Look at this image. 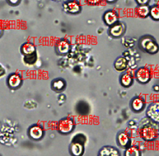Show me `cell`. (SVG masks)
I'll list each match as a JSON object with an SVG mask.
<instances>
[{
    "instance_id": "1",
    "label": "cell",
    "mask_w": 159,
    "mask_h": 156,
    "mask_svg": "<svg viewBox=\"0 0 159 156\" xmlns=\"http://www.w3.org/2000/svg\"><path fill=\"white\" fill-rule=\"evenodd\" d=\"M139 136L145 141H153L157 140L159 136V129L156 123L146 124L139 129Z\"/></svg>"
},
{
    "instance_id": "2",
    "label": "cell",
    "mask_w": 159,
    "mask_h": 156,
    "mask_svg": "<svg viewBox=\"0 0 159 156\" xmlns=\"http://www.w3.org/2000/svg\"><path fill=\"white\" fill-rule=\"evenodd\" d=\"M139 48L143 52L148 54H156L159 51V45L157 41L151 35H143L139 39Z\"/></svg>"
},
{
    "instance_id": "3",
    "label": "cell",
    "mask_w": 159,
    "mask_h": 156,
    "mask_svg": "<svg viewBox=\"0 0 159 156\" xmlns=\"http://www.w3.org/2000/svg\"><path fill=\"white\" fill-rule=\"evenodd\" d=\"M75 120L72 117H65L61 119L58 121L57 125V131L59 132L60 133L64 134V135H67L70 133L73 130L75 129Z\"/></svg>"
},
{
    "instance_id": "4",
    "label": "cell",
    "mask_w": 159,
    "mask_h": 156,
    "mask_svg": "<svg viewBox=\"0 0 159 156\" xmlns=\"http://www.w3.org/2000/svg\"><path fill=\"white\" fill-rule=\"evenodd\" d=\"M152 77V74L149 69L145 66H142L137 69L134 72V78L141 84H148Z\"/></svg>"
},
{
    "instance_id": "5",
    "label": "cell",
    "mask_w": 159,
    "mask_h": 156,
    "mask_svg": "<svg viewBox=\"0 0 159 156\" xmlns=\"http://www.w3.org/2000/svg\"><path fill=\"white\" fill-rule=\"evenodd\" d=\"M63 11L68 14H78L81 11V5L78 0H66L64 2Z\"/></svg>"
},
{
    "instance_id": "6",
    "label": "cell",
    "mask_w": 159,
    "mask_h": 156,
    "mask_svg": "<svg viewBox=\"0 0 159 156\" xmlns=\"http://www.w3.org/2000/svg\"><path fill=\"white\" fill-rule=\"evenodd\" d=\"M146 115L152 122L159 124V102H152L146 110Z\"/></svg>"
},
{
    "instance_id": "7",
    "label": "cell",
    "mask_w": 159,
    "mask_h": 156,
    "mask_svg": "<svg viewBox=\"0 0 159 156\" xmlns=\"http://www.w3.org/2000/svg\"><path fill=\"white\" fill-rule=\"evenodd\" d=\"M70 42L67 39H61L57 40L55 45V50L57 54L61 55V56H65L68 54L70 51Z\"/></svg>"
},
{
    "instance_id": "8",
    "label": "cell",
    "mask_w": 159,
    "mask_h": 156,
    "mask_svg": "<svg viewBox=\"0 0 159 156\" xmlns=\"http://www.w3.org/2000/svg\"><path fill=\"white\" fill-rule=\"evenodd\" d=\"M116 142L119 146L126 149L131 144V136L126 131L120 132L116 136Z\"/></svg>"
},
{
    "instance_id": "9",
    "label": "cell",
    "mask_w": 159,
    "mask_h": 156,
    "mask_svg": "<svg viewBox=\"0 0 159 156\" xmlns=\"http://www.w3.org/2000/svg\"><path fill=\"white\" fill-rule=\"evenodd\" d=\"M28 134L33 140L39 141L44 136V130L40 124H34L30 127L28 130Z\"/></svg>"
},
{
    "instance_id": "10",
    "label": "cell",
    "mask_w": 159,
    "mask_h": 156,
    "mask_svg": "<svg viewBox=\"0 0 159 156\" xmlns=\"http://www.w3.org/2000/svg\"><path fill=\"white\" fill-rule=\"evenodd\" d=\"M125 29H126V26H125V23L118 21L116 24H114L113 25L110 26L108 33L113 38H119L125 34Z\"/></svg>"
},
{
    "instance_id": "11",
    "label": "cell",
    "mask_w": 159,
    "mask_h": 156,
    "mask_svg": "<svg viewBox=\"0 0 159 156\" xmlns=\"http://www.w3.org/2000/svg\"><path fill=\"white\" fill-rule=\"evenodd\" d=\"M146 106L145 99L142 97H134L130 102V108L134 113H140L144 110Z\"/></svg>"
},
{
    "instance_id": "12",
    "label": "cell",
    "mask_w": 159,
    "mask_h": 156,
    "mask_svg": "<svg viewBox=\"0 0 159 156\" xmlns=\"http://www.w3.org/2000/svg\"><path fill=\"white\" fill-rule=\"evenodd\" d=\"M103 21L107 26H111L119 21V14L114 10L106 11L103 15Z\"/></svg>"
},
{
    "instance_id": "13",
    "label": "cell",
    "mask_w": 159,
    "mask_h": 156,
    "mask_svg": "<svg viewBox=\"0 0 159 156\" xmlns=\"http://www.w3.org/2000/svg\"><path fill=\"white\" fill-rule=\"evenodd\" d=\"M134 75L131 70H127L121 74L120 77V84L124 88H129L134 83Z\"/></svg>"
},
{
    "instance_id": "14",
    "label": "cell",
    "mask_w": 159,
    "mask_h": 156,
    "mask_svg": "<svg viewBox=\"0 0 159 156\" xmlns=\"http://www.w3.org/2000/svg\"><path fill=\"white\" fill-rule=\"evenodd\" d=\"M22 84V78L18 73H13L9 75L7 79V84L12 89L18 88Z\"/></svg>"
},
{
    "instance_id": "15",
    "label": "cell",
    "mask_w": 159,
    "mask_h": 156,
    "mask_svg": "<svg viewBox=\"0 0 159 156\" xmlns=\"http://www.w3.org/2000/svg\"><path fill=\"white\" fill-rule=\"evenodd\" d=\"M51 88L52 90L57 93H61L66 89V83L63 79L57 78V79H53L51 83Z\"/></svg>"
},
{
    "instance_id": "16",
    "label": "cell",
    "mask_w": 159,
    "mask_h": 156,
    "mask_svg": "<svg viewBox=\"0 0 159 156\" xmlns=\"http://www.w3.org/2000/svg\"><path fill=\"white\" fill-rule=\"evenodd\" d=\"M120 154V153L118 149L110 145L103 146L98 152V155L100 156H119Z\"/></svg>"
},
{
    "instance_id": "17",
    "label": "cell",
    "mask_w": 159,
    "mask_h": 156,
    "mask_svg": "<svg viewBox=\"0 0 159 156\" xmlns=\"http://www.w3.org/2000/svg\"><path fill=\"white\" fill-rule=\"evenodd\" d=\"M128 64H129V61L126 57H125L124 56L119 57L118 58L116 59V61H114V68L117 71L124 72L127 69Z\"/></svg>"
},
{
    "instance_id": "18",
    "label": "cell",
    "mask_w": 159,
    "mask_h": 156,
    "mask_svg": "<svg viewBox=\"0 0 159 156\" xmlns=\"http://www.w3.org/2000/svg\"><path fill=\"white\" fill-rule=\"evenodd\" d=\"M84 145L79 142H71L70 145V154L75 156H80L84 154Z\"/></svg>"
},
{
    "instance_id": "19",
    "label": "cell",
    "mask_w": 159,
    "mask_h": 156,
    "mask_svg": "<svg viewBox=\"0 0 159 156\" xmlns=\"http://www.w3.org/2000/svg\"><path fill=\"white\" fill-rule=\"evenodd\" d=\"M90 111L89 105L84 101H80L76 105V112L80 115H87Z\"/></svg>"
},
{
    "instance_id": "20",
    "label": "cell",
    "mask_w": 159,
    "mask_h": 156,
    "mask_svg": "<svg viewBox=\"0 0 159 156\" xmlns=\"http://www.w3.org/2000/svg\"><path fill=\"white\" fill-rule=\"evenodd\" d=\"M20 52L22 53L23 56H25V55H30L32 53H34L36 52V48L34 46V43H25L21 46L20 48Z\"/></svg>"
},
{
    "instance_id": "21",
    "label": "cell",
    "mask_w": 159,
    "mask_h": 156,
    "mask_svg": "<svg viewBox=\"0 0 159 156\" xmlns=\"http://www.w3.org/2000/svg\"><path fill=\"white\" fill-rule=\"evenodd\" d=\"M150 7L148 5H139L135 9V13L141 18H146L149 16Z\"/></svg>"
},
{
    "instance_id": "22",
    "label": "cell",
    "mask_w": 159,
    "mask_h": 156,
    "mask_svg": "<svg viewBox=\"0 0 159 156\" xmlns=\"http://www.w3.org/2000/svg\"><path fill=\"white\" fill-rule=\"evenodd\" d=\"M125 156H139L141 155L140 150L137 146L134 145H129L128 148L125 149Z\"/></svg>"
},
{
    "instance_id": "23",
    "label": "cell",
    "mask_w": 159,
    "mask_h": 156,
    "mask_svg": "<svg viewBox=\"0 0 159 156\" xmlns=\"http://www.w3.org/2000/svg\"><path fill=\"white\" fill-rule=\"evenodd\" d=\"M37 60H38L37 52H34V53H32V54L25 55V56H24V62H25L26 65H29V66L34 65V64L37 61Z\"/></svg>"
},
{
    "instance_id": "24",
    "label": "cell",
    "mask_w": 159,
    "mask_h": 156,
    "mask_svg": "<svg viewBox=\"0 0 159 156\" xmlns=\"http://www.w3.org/2000/svg\"><path fill=\"white\" fill-rule=\"evenodd\" d=\"M149 16L153 20H159V6L155 5L150 7Z\"/></svg>"
},
{
    "instance_id": "25",
    "label": "cell",
    "mask_w": 159,
    "mask_h": 156,
    "mask_svg": "<svg viewBox=\"0 0 159 156\" xmlns=\"http://www.w3.org/2000/svg\"><path fill=\"white\" fill-rule=\"evenodd\" d=\"M71 142H79L84 145L85 142H86V136L83 133H78L75 136H74Z\"/></svg>"
},
{
    "instance_id": "26",
    "label": "cell",
    "mask_w": 159,
    "mask_h": 156,
    "mask_svg": "<svg viewBox=\"0 0 159 156\" xmlns=\"http://www.w3.org/2000/svg\"><path fill=\"white\" fill-rule=\"evenodd\" d=\"M84 1L87 4L91 5V6H95V5L100 4L104 0H84Z\"/></svg>"
},
{
    "instance_id": "27",
    "label": "cell",
    "mask_w": 159,
    "mask_h": 156,
    "mask_svg": "<svg viewBox=\"0 0 159 156\" xmlns=\"http://www.w3.org/2000/svg\"><path fill=\"white\" fill-rule=\"evenodd\" d=\"M135 1L139 5H147L150 0H135Z\"/></svg>"
},
{
    "instance_id": "28",
    "label": "cell",
    "mask_w": 159,
    "mask_h": 156,
    "mask_svg": "<svg viewBox=\"0 0 159 156\" xmlns=\"http://www.w3.org/2000/svg\"><path fill=\"white\" fill-rule=\"evenodd\" d=\"M8 2L12 5H16L20 2V0H8Z\"/></svg>"
},
{
    "instance_id": "29",
    "label": "cell",
    "mask_w": 159,
    "mask_h": 156,
    "mask_svg": "<svg viewBox=\"0 0 159 156\" xmlns=\"http://www.w3.org/2000/svg\"><path fill=\"white\" fill-rule=\"evenodd\" d=\"M105 1L108 3H113V2H116V0H105Z\"/></svg>"
},
{
    "instance_id": "30",
    "label": "cell",
    "mask_w": 159,
    "mask_h": 156,
    "mask_svg": "<svg viewBox=\"0 0 159 156\" xmlns=\"http://www.w3.org/2000/svg\"><path fill=\"white\" fill-rule=\"evenodd\" d=\"M153 90L158 92V91H159V86H158V85H155V86L153 87Z\"/></svg>"
},
{
    "instance_id": "31",
    "label": "cell",
    "mask_w": 159,
    "mask_h": 156,
    "mask_svg": "<svg viewBox=\"0 0 159 156\" xmlns=\"http://www.w3.org/2000/svg\"><path fill=\"white\" fill-rule=\"evenodd\" d=\"M2 32H3V30H2V26L0 25V36H1V35L2 34Z\"/></svg>"
},
{
    "instance_id": "32",
    "label": "cell",
    "mask_w": 159,
    "mask_h": 156,
    "mask_svg": "<svg viewBox=\"0 0 159 156\" xmlns=\"http://www.w3.org/2000/svg\"><path fill=\"white\" fill-rule=\"evenodd\" d=\"M54 1H65V0H54Z\"/></svg>"
}]
</instances>
